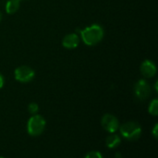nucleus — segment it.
Wrapping results in <instances>:
<instances>
[{
	"instance_id": "obj_11",
	"label": "nucleus",
	"mask_w": 158,
	"mask_h": 158,
	"mask_svg": "<svg viewBox=\"0 0 158 158\" xmlns=\"http://www.w3.org/2000/svg\"><path fill=\"white\" fill-rule=\"evenodd\" d=\"M148 112L150 115H154V116H157L158 115V100L157 99H154L148 107Z\"/></svg>"
},
{
	"instance_id": "obj_8",
	"label": "nucleus",
	"mask_w": 158,
	"mask_h": 158,
	"mask_svg": "<svg viewBox=\"0 0 158 158\" xmlns=\"http://www.w3.org/2000/svg\"><path fill=\"white\" fill-rule=\"evenodd\" d=\"M80 44V37L77 34L72 33L64 36L62 40V46L67 49H74Z\"/></svg>"
},
{
	"instance_id": "obj_9",
	"label": "nucleus",
	"mask_w": 158,
	"mask_h": 158,
	"mask_svg": "<svg viewBox=\"0 0 158 158\" xmlns=\"http://www.w3.org/2000/svg\"><path fill=\"white\" fill-rule=\"evenodd\" d=\"M121 142V139L118 135L115 133H111L106 140V144L109 149H114L117 148Z\"/></svg>"
},
{
	"instance_id": "obj_4",
	"label": "nucleus",
	"mask_w": 158,
	"mask_h": 158,
	"mask_svg": "<svg viewBox=\"0 0 158 158\" xmlns=\"http://www.w3.org/2000/svg\"><path fill=\"white\" fill-rule=\"evenodd\" d=\"M35 76V72L29 66L22 65L14 71V77L17 81L20 83H29Z\"/></svg>"
},
{
	"instance_id": "obj_13",
	"label": "nucleus",
	"mask_w": 158,
	"mask_h": 158,
	"mask_svg": "<svg viewBox=\"0 0 158 158\" xmlns=\"http://www.w3.org/2000/svg\"><path fill=\"white\" fill-rule=\"evenodd\" d=\"M84 158H104V156L98 151H92V152H89Z\"/></svg>"
},
{
	"instance_id": "obj_10",
	"label": "nucleus",
	"mask_w": 158,
	"mask_h": 158,
	"mask_svg": "<svg viewBox=\"0 0 158 158\" xmlns=\"http://www.w3.org/2000/svg\"><path fill=\"white\" fill-rule=\"evenodd\" d=\"M20 6V0H8L6 4V12L7 14H14L16 13Z\"/></svg>"
},
{
	"instance_id": "obj_18",
	"label": "nucleus",
	"mask_w": 158,
	"mask_h": 158,
	"mask_svg": "<svg viewBox=\"0 0 158 158\" xmlns=\"http://www.w3.org/2000/svg\"><path fill=\"white\" fill-rule=\"evenodd\" d=\"M0 158H5V157H2V156H0Z\"/></svg>"
},
{
	"instance_id": "obj_2",
	"label": "nucleus",
	"mask_w": 158,
	"mask_h": 158,
	"mask_svg": "<svg viewBox=\"0 0 158 158\" xmlns=\"http://www.w3.org/2000/svg\"><path fill=\"white\" fill-rule=\"evenodd\" d=\"M119 131L121 136L131 142L137 141L142 135V127L134 121H130L119 126Z\"/></svg>"
},
{
	"instance_id": "obj_16",
	"label": "nucleus",
	"mask_w": 158,
	"mask_h": 158,
	"mask_svg": "<svg viewBox=\"0 0 158 158\" xmlns=\"http://www.w3.org/2000/svg\"><path fill=\"white\" fill-rule=\"evenodd\" d=\"M2 18H3V17H2V13H1V11H0V21L2 20Z\"/></svg>"
},
{
	"instance_id": "obj_6",
	"label": "nucleus",
	"mask_w": 158,
	"mask_h": 158,
	"mask_svg": "<svg viewBox=\"0 0 158 158\" xmlns=\"http://www.w3.org/2000/svg\"><path fill=\"white\" fill-rule=\"evenodd\" d=\"M101 124L103 129L109 133H115L119 129V122L118 118L111 114H106L102 117Z\"/></svg>"
},
{
	"instance_id": "obj_5",
	"label": "nucleus",
	"mask_w": 158,
	"mask_h": 158,
	"mask_svg": "<svg viewBox=\"0 0 158 158\" xmlns=\"http://www.w3.org/2000/svg\"><path fill=\"white\" fill-rule=\"evenodd\" d=\"M134 94L140 101H144L151 95V87L144 79H140L134 87Z\"/></svg>"
},
{
	"instance_id": "obj_15",
	"label": "nucleus",
	"mask_w": 158,
	"mask_h": 158,
	"mask_svg": "<svg viewBox=\"0 0 158 158\" xmlns=\"http://www.w3.org/2000/svg\"><path fill=\"white\" fill-rule=\"evenodd\" d=\"M4 84H5V79H4V76L0 74V89L4 87Z\"/></svg>"
},
{
	"instance_id": "obj_1",
	"label": "nucleus",
	"mask_w": 158,
	"mask_h": 158,
	"mask_svg": "<svg viewBox=\"0 0 158 158\" xmlns=\"http://www.w3.org/2000/svg\"><path fill=\"white\" fill-rule=\"evenodd\" d=\"M81 38L87 46H94L102 41L105 35L104 28L99 24L90 25L81 32Z\"/></svg>"
},
{
	"instance_id": "obj_12",
	"label": "nucleus",
	"mask_w": 158,
	"mask_h": 158,
	"mask_svg": "<svg viewBox=\"0 0 158 158\" xmlns=\"http://www.w3.org/2000/svg\"><path fill=\"white\" fill-rule=\"evenodd\" d=\"M28 111L31 115H36L39 111V106L36 102H31L28 105Z\"/></svg>"
},
{
	"instance_id": "obj_3",
	"label": "nucleus",
	"mask_w": 158,
	"mask_h": 158,
	"mask_svg": "<svg viewBox=\"0 0 158 158\" xmlns=\"http://www.w3.org/2000/svg\"><path fill=\"white\" fill-rule=\"evenodd\" d=\"M45 119L40 115H33L27 123V131L30 136H40L45 129Z\"/></svg>"
},
{
	"instance_id": "obj_7",
	"label": "nucleus",
	"mask_w": 158,
	"mask_h": 158,
	"mask_svg": "<svg viewBox=\"0 0 158 158\" xmlns=\"http://www.w3.org/2000/svg\"><path fill=\"white\" fill-rule=\"evenodd\" d=\"M141 73L142 74L146 77V78H151L154 77L156 74L157 69H156V65L155 64L154 61H150V60H145L142 62L141 64Z\"/></svg>"
},
{
	"instance_id": "obj_17",
	"label": "nucleus",
	"mask_w": 158,
	"mask_h": 158,
	"mask_svg": "<svg viewBox=\"0 0 158 158\" xmlns=\"http://www.w3.org/2000/svg\"><path fill=\"white\" fill-rule=\"evenodd\" d=\"M115 158H122L121 156H118V157H115Z\"/></svg>"
},
{
	"instance_id": "obj_14",
	"label": "nucleus",
	"mask_w": 158,
	"mask_h": 158,
	"mask_svg": "<svg viewBox=\"0 0 158 158\" xmlns=\"http://www.w3.org/2000/svg\"><path fill=\"white\" fill-rule=\"evenodd\" d=\"M152 135H153V137L156 140L158 137V124H156L155 125V127H154V129H153V130H152Z\"/></svg>"
}]
</instances>
